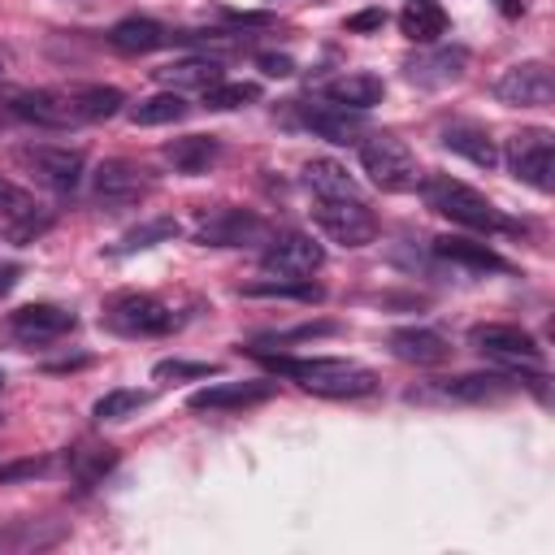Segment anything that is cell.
Listing matches in <instances>:
<instances>
[{"mask_svg": "<svg viewBox=\"0 0 555 555\" xmlns=\"http://www.w3.org/2000/svg\"><path fill=\"white\" fill-rule=\"evenodd\" d=\"M260 360H264L273 373H282V377H291V382H299L304 390L325 395V399H356V395H369V390L377 386L373 369H364V364H356V360H338V356L299 360V356H269V351H260Z\"/></svg>", "mask_w": 555, "mask_h": 555, "instance_id": "6da1fadb", "label": "cell"}, {"mask_svg": "<svg viewBox=\"0 0 555 555\" xmlns=\"http://www.w3.org/2000/svg\"><path fill=\"white\" fill-rule=\"evenodd\" d=\"M421 195L434 212L451 217L455 225L481 230V234H520V221H512L503 208H494L481 191H473L468 182L451 178V173H429L421 178Z\"/></svg>", "mask_w": 555, "mask_h": 555, "instance_id": "7a4b0ae2", "label": "cell"}, {"mask_svg": "<svg viewBox=\"0 0 555 555\" xmlns=\"http://www.w3.org/2000/svg\"><path fill=\"white\" fill-rule=\"evenodd\" d=\"M360 169L369 173L373 186L390 191V195H403V191H416L421 186V165L412 156V147L395 134H369L360 139Z\"/></svg>", "mask_w": 555, "mask_h": 555, "instance_id": "3957f363", "label": "cell"}, {"mask_svg": "<svg viewBox=\"0 0 555 555\" xmlns=\"http://www.w3.org/2000/svg\"><path fill=\"white\" fill-rule=\"evenodd\" d=\"M104 325L117 330V334H130V338H152V334H169V330H173V312H169V304H160L156 295L126 291V295L108 299Z\"/></svg>", "mask_w": 555, "mask_h": 555, "instance_id": "277c9868", "label": "cell"}, {"mask_svg": "<svg viewBox=\"0 0 555 555\" xmlns=\"http://www.w3.org/2000/svg\"><path fill=\"white\" fill-rule=\"evenodd\" d=\"M17 165H22L26 173H35V182H43V186L56 191V195L78 191L82 169H87V160H82L78 147H52V143L17 147Z\"/></svg>", "mask_w": 555, "mask_h": 555, "instance_id": "5b68a950", "label": "cell"}, {"mask_svg": "<svg viewBox=\"0 0 555 555\" xmlns=\"http://www.w3.org/2000/svg\"><path fill=\"white\" fill-rule=\"evenodd\" d=\"M312 221L325 230V238H334L343 247H364L377 238V217L364 208L360 195H351V199H321L317 195Z\"/></svg>", "mask_w": 555, "mask_h": 555, "instance_id": "8992f818", "label": "cell"}, {"mask_svg": "<svg viewBox=\"0 0 555 555\" xmlns=\"http://www.w3.org/2000/svg\"><path fill=\"white\" fill-rule=\"evenodd\" d=\"M269 238H273L269 221L256 217L251 208H217L195 225V243L204 247H260Z\"/></svg>", "mask_w": 555, "mask_h": 555, "instance_id": "52a82bcc", "label": "cell"}, {"mask_svg": "<svg viewBox=\"0 0 555 555\" xmlns=\"http://www.w3.org/2000/svg\"><path fill=\"white\" fill-rule=\"evenodd\" d=\"M494 100L507 108H546L555 100V74L546 61H516L494 78Z\"/></svg>", "mask_w": 555, "mask_h": 555, "instance_id": "ba28073f", "label": "cell"}, {"mask_svg": "<svg viewBox=\"0 0 555 555\" xmlns=\"http://www.w3.org/2000/svg\"><path fill=\"white\" fill-rule=\"evenodd\" d=\"M507 169L533 186V191H555V143L551 130H520L516 139H507Z\"/></svg>", "mask_w": 555, "mask_h": 555, "instance_id": "9c48e42d", "label": "cell"}, {"mask_svg": "<svg viewBox=\"0 0 555 555\" xmlns=\"http://www.w3.org/2000/svg\"><path fill=\"white\" fill-rule=\"evenodd\" d=\"M152 186H156L152 169H143L139 160H126V156H113V160H104V165L91 173V195H95V204H104V208L139 204Z\"/></svg>", "mask_w": 555, "mask_h": 555, "instance_id": "30bf717a", "label": "cell"}, {"mask_svg": "<svg viewBox=\"0 0 555 555\" xmlns=\"http://www.w3.org/2000/svg\"><path fill=\"white\" fill-rule=\"evenodd\" d=\"M464 65H468V48H460V43H438V48L425 43V52L403 61V74L416 87H451V82L464 78Z\"/></svg>", "mask_w": 555, "mask_h": 555, "instance_id": "8fae6325", "label": "cell"}, {"mask_svg": "<svg viewBox=\"0 0 555 555\" xmlns=\"http://www.w3.org/2000/svg\"><path fill=\"white\" fill-rule=\"evenodd\" d=\"M473 347L494 356V360H507V364H529V369H542V347L529 330L520 325H477L473 330Z\"/></svg>", "mask_w": 555, "mask_h": 555, "instance_id": "7c38bea8", "label": "cell"}, {"mask_svg": "<svg viewBox=\"0 0 555 555\" xmlns=\"http://www.w3.org/2000/svg\"><path fill=\"white\" fill-rule=\"evenodd\" d=\"M273 395H278V382L247 377V382H212V386H199L186 403H191V412H238V408L264 403Z\"/></svg>", "mask_w": 555, "mask_h": 555, "instance_id": "4fadbf2b", "label": "cell"}, {"mask_svg": "<svg viewBox=\"0 0 555 555\" xmlns=\"http://www.w3.org/2000/svg\"><path fill=\"white\" fill-rule=\"evenodd\" d=\"M269 243L273 247L264 251V273H278V278H312L325 264V247L312 234H282V238H269Z\"/></svg>", "mask_w": 555, "mask_h": 555, "instance_id": "5bb4252c", "label": "cell"}, {"mask_svg": "<svg viewBox=\"0 0 555 555\" xmlns=\"http://www.w3.org/2000/svg\"><path fill=\"white\" fill-rule=\"evenodd\" d=\"M78 325V317L61 304H22L17 312H9V330L17 343H48V338H61Z\"/></svg>", "mask_w": 555, "mask_h": 555, "instance_id": "9a60e30c", "label": "cell"}, {"mask_svg": "<svg viewBox=\"0 0 555 555\" xmlns=\"http://www.w3.org/2000/svg\"><path fill=\"white\" fill-rule=\"evenodd\" d=\"M9 113L22 117V121H35L43 130H69V126H78L65 91H13L9 95Z\"/></svg>", "mask_w": 555, "mask_h": 555, "instance_id": "2e32d148", "label": "cell"}, {"mask_svg": "<svg viewBox=\"0 0 555 555\" xmlns=\"http://www.w3.org/2000/svg\"><path fill=\"white\" fill-rule=\"evenodd\" d=\"M299 121L330 143H360V134H364V113L343 108L334 100L330 104H299Z\"/></svg>", "mask_w": 555, "mask_h": 555, "instance_id": "e0dca14e", "label": "cell"}, {"mask_svg": "<svg viewBox=\"0 0 555 555\" xmlns=\"http://www.w3.org/2000/svg\"><path fill=\"white\" fill-rule=\"evenodd\" d=\"M390 356L403 360V364H416V369H434L451 356V343L438 334V330H425V325H403L386 338Z\"/></svg>", "mask_w": 555, "mask_h": 555, "instance_id": "ac0fdd59", "label": "cell"}, {"mask_svg": "<svg viewBox=\"0 0 555 555\" xmlns=\"http://www.w3.org/2000/svg\"><path fill=\"white\" fill-rule=\"evenodd\" d=\"M434 256H442V260H451V264H464V269H477V273H507V269H512L494 247H486V243H477V238H464V234H442V238H434Z\"/></svg>", "mask_w": 555, "mask_h": 555, "instance_id": "d6986e66", "label": "cell"}, {"mask_svg": "<svg viewBox=\"0 0 555 555\" xmlns=\"http://www.w3.org/2000/svg\"><path fill=\"white\" fill-rule=\"evenodd\" d=\"M108 43L126 56H147V52L169 43V30L156 17H121V22L108 26Z\"/></svg>", "mask_w": 555, "mask_h": 555, "instance_id": "ffe728a7", "label": "cell"}, {"mask_svg": "<svg viewBox=\"0 0 555 555\" xmlns=\"http://www.w3.org/2000/svg\"><path fill=\"white\" fill-rule=\"evenodd\" d=\"M61 91H65V100H69V108H74L78 121L117 117L121 104H126V95H121L117 87H104V82H69V87H61Z\"/></svg>", "mask_w": 555, "mask_h": 555, "instance_id": "44dd1931", "label": "cell"}, {"mask_svg": "<svg viewBox=\"0 0 555 555\" xmlns=\"http://www.w3.org/2000/svg\"><path fill=\"white\" fill-rule=\"evenodd\" d=\"M160 156L173 165V173L195 178V173H208V165L221 156V143L212 134H182V139H169Z\"/></svg>", "mask_w": 555, "mask_h": 555, "instance_id": "7402d4cb", "label": "cell"}, {"mask_svg": "<svg viewBox=\"0 0 555 555\" xmlns=\"http://www.w3.org/2000/svg\"><path fill=\"white\" fill-rule=\"evenodd\" d=\"M442 147H451L455 156L473 160L477 169H494V165H499V147H494V139H490L481 126H468V121H451V126H442Z\"/></svg>", "mask_w": 555, "mask_h": 555, "instance_id": "603a6c76", "label": "cell"}, {"mask_svg": "<svg viewBox=\"0 0 555 555\" xmlns=\"http://www.w3.org/2000/svg\"><path fill=\"white\" fill-rule=\"evenodd\" d=\"M169 91H182V87H199V91H208V87H217L225 74H221V61L217 56H182V61H173V65H160V69H152Z\"/></svg>", "mask_w": 555, "mask_h": 555, "instance_id": "cb8c5ba5", "label": "cell"}, {"mask_svg": "<svg viewBox=\"0 0 555 555\" xmlns=\"http://www.w3.org/2000/svg\"><path fill=\"white\" fill-rule=\"evenodd\" d=\"M382 95H386V82L377 74H343V78L325 82V100L356 108V113H369L373 104H382Z\"/></svg>", "mask_w": 555, "mask_h": 555, "instance_id": "d4e9b609", "label": "cell"}, {"mask_svg": "<svg viewBox=\"0 0 555 555\" xmlns=\"http://www.w3.org/2000/svg\"><path fill=\"white\" fill-rule=\"evenodd\" d=\"M399 30L412 43H438L447 35V9L438 0H408L399 9Z\"/></svg>", "mask_w": 555, "mask_h": 555, "instance_id": "484cf974", "label": "cell"}, {"mask_svg": "<svg viewBox=\"0 0 555 555\" xmlns=\"http://www.w3.org/2000/svg\"><path fill=\"white\" fill-rule=\"evenodd\" d=\"M304 182H308V191L321 195V199H351V195H360V191H356V178L347 173V165H338V160H330V156H312V160L304 165Z\"/></svg>", "mask_w": 555, "mask_h": 555, "instance_id": "4316f807", "label": "cell"}, {"mask_svg": "<svg viewBox=\"0 0 555 555\" xmlns=\"http://www.w3.org/2000/svg\"><path fill=\"white\" fill-rule=\"evenodd\" d=\"M512 386H516V382L503 377V373H460V377H442V382H438V395L460 399V403H481V399L507 395Z\"/></svg>", "mask_w": 555, "mask_h": 555, "instance_id": "83f0119b", "label": "cell"}, {"mask_svg": "<svg viewBox=\"0 0 555 555\" xmlns=\"http://www.w3.org/2000/svg\"><path fill=\"white\" fill-rule=\"evenodd\" d=\"M191 113V104L182 100V91H156L139 104H130V121L134 126H173Z\"/></svg>", "mask_w": 555, "mask_h": 555, "instance_id": "f1b7e54d", "label": "cell"}, {"mask_svg": "<svg viewBox=\"0 0 555 555\" xmlns=\"http://www.w3.org/2000/svg\"><path fill=\"white\" fill-rule=\"evenodd\" d=\"M243 295H269V299H304V304H317L321 299V286L312 278H260V282H247Z\"/></svg>", "mask_w": 555, "mask_h": 555, "instance_id": "f546056e", "label": "cell"}, {"mask_svg": "<svg viewBox=\"0 0 555 555\" xmlns=\"http://www.w3.org/2000/svg\"><path fill=\"white\" fill-rule=\"evenodd\" d=\"M178 234V221H169V217H156V221H143V225H134L130 234H121L108 251L113 256H130V251H147V247H156V243H169Z\"/></svg>", "mask_w": 555, "mask_h": 555, "instance_id": "4dcf8cb0", "label": "cell"}, {"mask_svg": "<svg viewBox=\"0 0 555 555\" xmlns=\"http://www.w3.org/2000/svg\"><path fill=\"white\" fill-rule=\"evenodd\" d=\"M147 403H152V395H147V390L117 386V390H104V395L95 399L91 416H95V421H126V416H134V412H139V408H147Z\"/></svg>", "mask_w": 555, "mask_h": 555, "instance_id": "1f68e13d", "label": "cell"}, {"mask_svg": "<svg viewBox=\"0 0 555 555\" xmlns=\"http://www.w3.org/2000/svg\"><path fill=\"white\" fill-rule=\"evenodd\" d=\"M260 100V87L256 82H217V87H208L204 91V108H212V113H230V108H243V104H256Z\"/></svg>", "mask_w": 555, "mask_h": 555, "instance_id": "d6a6232c", "label": "cell"}, {"mask_svg": "<svg viewBox=\"0 0 555 555\" xmlns=\"http://www.w3.org/2000/svg\"><path fill=\"white\" fill-rule=\"evenodd\" d=\"M69 464H74V473H78V481H95V477H104L113 464H117V451L113 447H78L74 455H69Z\"/></svg>", "mask_w": 555, "mask_h": 555, "instance_id": "836d02e7", "label": "cell"}, {"mask_svg": "<svg viewBox=\"0 0 555 555\" xmlns=\"http://www.w3.org/2000/svg\"><path fill=\"white\" fill-rule=\"evenodd\" d=\"M35 212H39L35 195H30L26 186L0 178V217H4V221H22V217H35Z\"/></svg>", "mask_w": 555, "mask_h": 555, "instance_id": "e575fe53", "label": "cell"}, {"mask_svg": "<svg viewBox=\"0 0 555 555\" xmlns=\"http://www.w3.org/2000/svg\"><path fill=\"white\" fill-rule=\"evenodd\" d=\"M217 369L212 364H204V360H160L156 369H152V377L156 382H182V377H212Z\"/></svg>", "mask_w": 555, "mask_h": 555, "instance_id": "d590c367", "label": "cell"}, {"mask_svg": "<svg viewBox=\"0 0 555 555\" xmlns=\"http://www.w3.org/2000/svg\"><path fill=\"white\" fill-rule=\"evenodd\" d=\"M52 468V460L43 455H26V460H9L0 464V486H13V481H26V477H43Z\"/></svg>", "mask_w": 555, "mask_h": 555, "instance_id": "8d00e7d4", "label": "cell"}, {"mask_svg": "<svg viewBox=\"0 0 555 555\" xmlns=\"http://www.w3.org/2000/svg\"><path fill=\"white\" fill-rule=\"evenodd\" d=\"M338 325L334 321H312V325H299V330H282V334H269L264 343H299V338H321V334H334Z\"/></svg>", "mask_w": 555, "mask_h": 555, "instance_id": "74e56055", "label": "cell"}, {"mask_svg": "<svg viewBox=\"0 0 555 555\" xmlns=\"http://www.w3.org/2000/svg\"><path fill=\"white\" fill-rule=\"evenodd\" d=\"M256 65L269 74V78H291L295 74V61L286 52H256Z\"/></svg>", "mask_w": 555, "mask_h": 555, "instance_id": "f35d334b", "label": "cell"}, {"mask_svg": "<svg viewBox=\"0 0 555 555\" xmlns=\"http://www.w3.org/2000/svg\"><path fill=\"white\" fill-rule=\"evenodd\" d=\"M382 26H386V13L382 9H364V13L347 17V30L351 35H369V30H382Z\"/></svg>", "mask_w": 555, "mask_h": 555, "instance_id": "ab89813d", "label": "cell"}, {"mask_svg": "<svg viewBox=\"0 0 555 555\" xmlns=\"http://www.w3.org/2000/svg\"><path fill=\"white\" fill-rule=\"evenodd\" d=\"M17 278H22V264L17 260H0V299L17 286Z\"/></svg>", "mask_w": 555, "mask_h": 555, "instance_id": "60d3db41", "label": "cell"}, {"mask_svg": "<svg viewBox=\"0 0 555 555\" xmlns=\"http://www.w3.org/2000/svg\"><path fill=\"white\" fill-rule=\"evenodd\" d=\"M234 26H273V13H230Z\"/></svg>", "mask_w": 555, "mask_h": 555, "instance_id": "b9f144b4", "label": "cell"}, {"mask_svg": "<svg viewBox=\"0 0 555 555\" xmlns=\"http://www.w3.org/2000/svg\"><path fill=\"white\" fill-rule=\"evenodd\" d=\"M0 78H4V56H0Z\"/></svg>", "mask_w": 555, "mask_h": 555, "instance_id": "7bdbcfd3", "label": "cell"}, {"mask_svg": "<svg viewBox=\"0 0 555 555\" xmlns=\"http://www.w3.org/2000/svg\"><path fill=\"white\" fill-rule=\"evenodd\" d=\"M0 390H4V373H0Z\"/></svg>", "mask_w": 555, "mask_h": 555, "instance_id": "ee69618b", "label": "cell"}]
</instances>
